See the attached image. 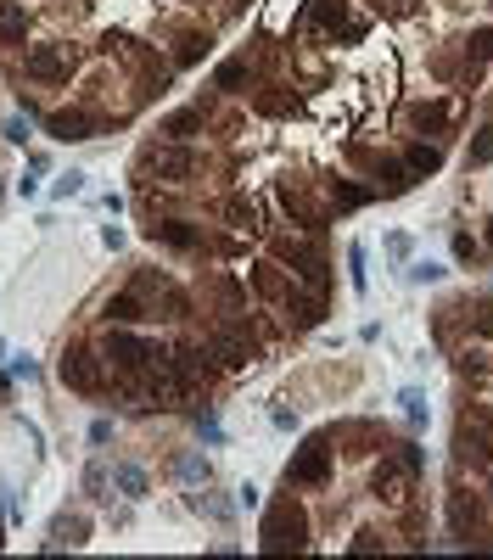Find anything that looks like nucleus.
Listing matches in <instances>:
<instances>
[{"mask_svg": "<svg viewBox=\"0 0 493 560\" xmlns=\"http://www.w3.org/2000/svg\"><path fill=\"white\" fill-rule=\"evenodd\" d=\"M493 465V404H471L460 409V420H454V471H471L482 476Z\"/></svg>", "mask_w": 493, "mask_h": 560, "instance_id": "obj_4", "label": "nucleus"}, {"mask_svg": "<svg viewBox=\"0 0 493 560\" xmlns=\"http://www.w3.org/2000/svg\"><path fill=\"white\" fill-rule=\"evenodd\" d=\"M404 409H409V420H415V426L426 420V398H421V392H404Z\"/></svg>", "mask_w": 493, "mask_h": 560, "instance_id": "obj_47", "label": "nucleus"}, {"mask_svg": "<svg viewBox=\"0 0 493 560\" xmlns=\"http://www.w3.org/2000/svg\"><path fill=\"white\" fill-rule=\"evenodd\" d=\"M253 112L258 118H292V112H303V96H297V79H264L253 90Z\"/></svg>", "mask_w": 493, "mask_h": 560, "instance_id": "obj_19", "label": "nucleus"}, {"mask_svg": "<svg viewBox=\"0 0 493 560\" xmlns=\"http://www.w3.org/2000/svg\"><path fill=\"white\" fill-rule=\"evenodd\" d=\"M90 443H113V420H96V426H90Z\"/></svg>", "mask_w": 493, "mask_h": 560, "instance_id": "obj_49", "label": "nucleus"}, {"mask_svg": "<svg viewBox=\"0 0 493 560\" xmlns=\"http://www.w3.org/2000/svg\"><path fill=\"white\" fill-rule=\"evenodd\" d=\"M101 129V118L90 107H57V112H45V135L51 140H90Z\"/></svg>", "mask_w": 493, "mask_h": 560, "instance_id": "obj_24", "label": "nucleus"}, {"mask_svg": "<svg viewBox=\"0 0 493 560\" xmlns=\"http://www.w3.org/2000/svg\"><path fill=\"white\" fill-rule=\"evenodd\" d=\"M51 191H57L62 202H68V196H79V191H85V174H62V180L51 185Z\"/></svg>", "mask_w": 493, "mask_h": 560, "instance_id": "obj_46", "label": "nucleus"}, {"mask_svg": "<svg viewBox=\"0 0 493 560\" xmlns=\"http://www.w3.org/2000/svg\"><path fill=\"white\" fill-rule=\"evenodd\" d=\"M213 56V23H202V28H180V40H174V68H197V62H208Z\"/></svg>", "mask_w": 493, "mask_h": 560, "instance_id": "obj_28", "label": "nucleus"}, {"mask_svg": "<svg viewBox=\"0 0 493 560\" xmlns=\"http://www.w3.org/2000/svg\"><path fill=\"white\" fill-rule=\"evenodd\" d=\"M197 432H202V443H225V432H219V420H213L208 409L197 415Z\"/></svg>", "mask_w": 493, "mask_h": 560, "instance_id": "obj_45", "label": "nucleus"}, {"mask_svg": "<svg viewBox=\"0 0 493 560\" xmlns=\"http://www.w3.org/2000/svg\"><path fill=\"white\" fill-rule=\"evenodd\" d=\"M213 90H219V96H253V90H258L253 56H247V51L225 56V62H219V73H213Z\"/></svg>", "mask_w": 493, "mask_h": 560, "instance_id": "obj_25", "label": "nucleus"}, {"mask_svg": "<svg viewBox=\"0 0 493 560\" xmlns=\"http://www.w3.org/2000/svg\"><path fill=\"white\" fill-rule=\"evenodd\" d=\"M202 342L213 348V359L225 364V370H253L258 359H264V342H258L247 325H236V320H202Z\"/></svg>", "mask_w": 493, "mask_h": 560, "instance_id": "obj_10", "label": "nucleus"}, {"mask_svg": "<svg viewBox=\"0 0 493 560\" xmlns=\"http://www.w3.org/2000/svg\"><path fill=\"white\" fill-rule=\"evenodd\" d=\"M85 499L90 504H107V499H113V465H101V460L85 465Z\"/></svg>", "mask_w": 493, "mask_h": 560, "instance_id": "obj_38", "label": "nucleus"}, {"mask_svg": "<svg viewBox=\"0 0 493 560\" xmlns=\"http://www.w3.org/2000/svg\"><path fill=\"white\" fill-rule=\"evenodd\" d=\"M146 320H157V314L135 286H124V292H113L101 303V325H146Z\"/></svg>", "mask_w": 493, "mask_h": 560, "instance_id": "obj_27", "label": "nucleus"}, {"mask_svg": "<svg viewBox=\"0 0 493 560\" xmlns=\"http://www.w3.org/2000/svg\"><path fill=\"white\" fill-rule=\"evenodd\" d=\"M393 454H398V460H404V465H409V471H415V476L426 471V454H421V443H393Z\"/></svg>", "mask_w": 493, "mask_h": 560, "instance_id": "obj_42", "label": "nucleus"}, {"mask_svg": "<svg viewBox=\"0 0 493 560\" xmlns=\"http://www.w3.org/2000/svg\"><path fill=\"white\" fill-rule=\"evenodd\" d=\"M465 168H493V124H482L465 146Z\"/></svg>", "mask_w": 493, "mask_h": 560, "instance_id": "obj_39", "label": "nucleus"}, {"mask_svg": "<svg viewBox=\"0 0 493 560\" xmlns=\"http://www.w3.org/2000/svg\"><path fill=\"white\" fill-rule=\"evenodd\" d=\"M0 196H6V185H0Z\"/></svg>", "mask_w": 493, "mask_h": 560, "instance_id": "obj_54", "label": "nucleus"}, {"mask_svg": "<svg viewBox=\"0 0 493 560\" xmlns=\"http://www.w3.org/2000/svg\"><path fill=\"white\" fill-rule=\"evenodd\" d=\"M57 381L68 392H79V398H107V359H101L96 342H68L57 359Z\"/></svg>", "mask_w": 493, "mask_h": 560, "instance_id": "obj_8", "label": "nucleus"}, {"mask_svg": "<svg viewBox=\"0 0 493 560\" xmlns=\"http://www.w3.org/2000/svg\"><path fill=\"white\" fill-rule=\"evenodd\" d=\"M247 286H253V297H258V303H269L275 314H281V303L297 292V280L286 275L275 258H253V264H247Z\"/></svg>", "mask_w": 493, "mask_h": 560, "instance_id": "obj_18", "label": "nucleus"}, {"mask_svg": "<svg viewBox=\"0 0 493 560\" xmlns=\"http://www.w3.org/2000/svg\"><path fill=\"white\" fill-rule=\"evenodd\" d=\"M471 331L493 342V303H477V308H471Z\"/></svg>", "mask_w": 493, "mask_h": 560, "instance_id": "obj_43", "label": "nucleus"}, {"mask_svg": "<svg viewBox=\"0 0 493 560\" xmlns=\"http://www.w3.org/2000/svg\"><path fill=\"white\" fill-rule=\"evenodd\" d=\"M169 476L180 482V488H208L213 465H208V454H197V448H180V454L169 460Z\"/></svg>", "mask_w": 493, "mask_h": 560, "instance_id": "obj_30", "label": "nucleus"}, {"mask_svg": "<svg viewBox=\"0 0 493 560\" xmlns=\"http://www.w3.org/2000/svg\"><path fill=\"white\" fill-rule=\"evenodd\" d=\"M348 264H353V292H365V247L359 241L348 247Z\"/></svg>", "mask_w": 493, "mask_h": 560, "instance_id": "obj_44", "label": "nucleus"}, {"mask_svg": "<svg viewBox=\"0 0 493 560\" xmlns=\"http://www.w3.org/2000/svg\"><path fill=\"white\" fill-rule=\"evenodd\" d=\"M342 157H348L359 174L370 180V191L376 196H404L409 185H415V174L404 168V157H393V152H376V146H365V140H342Z\"/></svg>", "mask_w": 493, "mask_h": 560, "instance_id": "obj_6", "label": "nucleus"}, {"mask_svg": "<svg viewBox=\"0 0 493 560\" xmlns=\"http://www.w3.org/2000/svg\"><path fill=\"white\" fill-rule=\"evenodd\" d=\"M264 247H269V258L303 286V292L331 297V258H325L320 236H309V230H297V224H292V230H264Z\"/></svg>", "mask_w": 493, "mask_h": 560, "instance_id": "obj_1", "label": "nucleus"}, {"mask_svg": "<svg viewBox=\"0 0 493 560\" xmlns=\"http://www.w3.org/2000/svg\"><path fill=\"white\" fill-rule=\"evenodd\" d=\"M79 62H85V51H73V45H62V40H40L23 51V79L29 84H68L73 73H79Z\"/></svg>", "mask_w": 493, "mask_h": 560, "instance_id": "obj_13", "label": "nucleus"}, {"mask_svg": "<svg viewBox=\"0 0 493 560\" xmlns=\"http://www.w3.org/2000/svg\"><path fill=\"white\" fill-rule=\"evenodd\" d=\"M202 168H208V157H202L197 146L157 140V146H146V152L135 157V185H174V191H185Z\"/></svg>", "mask_w": 493, "mask_h": 560, "instance_id": "obj_3", "label": "nucleus"}, {"mask_svg": "<svg viewBox=\"0 0 493 560\" xmlns=\"http://www.w3.org/2000/svg\"><path fill=\"white\" fill-rule=\"evenodd\" d=\"M404 168L415 174V180H432L437 168H443V146H437V140H409V146H404Z\"/></svg>", "mask_w": 493, "mask_h": 560, "instance_id": "obj_33", "label": "nucleus"}, {"mask_svg": "<svg viewBox=\"0 0 493 560\" xmlns=\"http://www.w3.org/2000/svg\"><path fill=\"white\" fill-rule=\"evenodd\" d=\"M454 376H460V387H471L482 398V392H493V348H471V342H465L460 353H454Z\"/></svg>", "mask_w": 493, "mask_h": 560, "instance_id": "obj_22", "label": "nucleus"}, {"mask_svg": "<svg viewBox=\"0 0 493 560\" xmlns=\"http://www.w3.org/2000/svg\"><path fill=\"white\" fill-rule=\"evenodd\" d=\"M449 247H454V258H460V264H482V258H488V247H482V241L471 236V230H454Z\"/></svg>", "mask_w": 493, "mask_h": 560, "instance_id": "obj_40", "label": "nucleus"}, {"mask_svg": "<svg viewBox=\"0 0 493 560\" xmlns=\"http://www.w3.org/2000/svg\"><path fill=\"white\" fill-rule=\"evenodd\" d=\"M141 236L152 241V247L180 252V258H202V252H208V236H213V230H202V224H197V219H185V213H169V219L141 224Z\"/></svg>", "mask_w": 493, "mask_h": 560, "instance_id": "obj_15", "label": "nucleus"}, {"mask_svg": "<svg viewBox=\"0 0 493 560\" xmlns=\"http://www.w3.org/2000/svg\"><path fill=\"white\" fill-rule=\"evenodd\" d=\"M471 112V96H409L404 101V124L415 135H432L437 146L460 129V118Z\"/></svg>", "mask_w": 493, "mask_h": 560, "instance_id": "obj_9", "label": "nucleus"}, {"mask_svg": "<svg viewBox=\"0 0 493 560\" xmlns=\"http://www.w3.org/2000/svg\"><path fill=\"white\" fill-rule=\"evenodd\" d=\"M169 364L180 370V381L191 392H213L219 381H225V364L213 359V348L202 342V331L197 336H180V342H174V353H169Z\"/></svg>", "mask_w": 493, "mask_h": 560, "instance_id": "obj_12", "label": "nucleus"}, {"mask_svg": "<svg viewBox=\"0 0 493 560\" xmlns=\"http://www.w3.org/2000/svg\"><path fill=\"white\" fill-rule=\"evenodd\" d=\"M113 493H124V499H146V493H152V476H146V465L118 460L113 465Z\"/></svg>", "mask_w": 493, "mask_h": 560, "instance_id": "obj_35", "label": "nucleus"}, {"mask_svg": "<svg viewBox=\"0 0 493 560\" xmlns=\"http://www.w3.org/2000/svg\"><path fill=\"white\" fill-rule=\"evenodd\" d=\"M90 532H96V521H90L85 510H62V516L51 521V544L45 549H79V544H90Z\"/></svg>", "mask_w": 493, "mask_h": 560, "instance_id": "obj_29", "label": "nucleus"}, {"mask_svg": "<svg viewBox=\"0 0 493 560\" xmlns=\"http://www.w3.org/2000/svg\"><path fill=\"white\" fill-rule=\"evenodd\" d=\"M370 488H376V499L387 504V510H398V504L415 499V471L398 460L393 448H381V460L370 465Z\"/></svg>", "mask_w": 493, "mask_h": 560, "instance_id": "obj_17", "label": "nucleus"}, {"mask_svg": "<svg viewBox=\"0 0 493 560\" xmlns=\"http://www.w3.org/2000/svg\"><path fill=\"white\" fill-rule=\"evenodd\" d=\"M320 196H325V208H331V213H359V208H370V202H376V191H370V185H353V180H342V174H325Z\"/></svg>", "mask_w": 493, "mask_h": 560, "instance_id": "obj_26", "label": "nucleus"}, {"mask_svg": "<svg viewBox=\"0 0 493 560\" xmlns=\"http://www.w3.org/2000/svg\"><path fill=\"white\" fill-rule=\"evenodd\" d=\"M219 219H225V230H236V236H247V241H264V208H258L247 191H230L225 202H219Z\"/></svg>", "mask_w": 493, "mask_h": 560, "instance_id": "obj_20", "label": "nucleus"}, {"mask_svg": "<svg viewBox=\"0 0 493 560\" xmlns=\"http://www.w3.org/2000/svg\"><path fill=\"white\" fill-rule=\"evenodd\" d=\"M157 135H163V140H180V146H191L197 135H208V118H202L197 107H180V112H169V118L157 124Z\"/></svg>", "mask_w": 493, "mask_h": 560, "instance_id": "obj_32", "label": "nucleus"}, {"mask_svg": "<svg viewBox=\"0 0 493 560\" xmlns=\"http://www.w3.org/2000/svg\"><path fill=\"white\" fill-rule=\"evenodd\" d=\"M303 6H309V0H269L264 6V34H286L292 17H303Z\"/></svg>", "mask_w": 493, "mask_h": 560, "instance_id": "obj_36", "label": "nucleus"}, {"mask_svg": "<svg viewBox=\"0 0 493 560\" xmlns=\"http://www.w3.org/2000/svg\"><path fill=\"white\" fill-rule=\"evenodd\" d=\"M29 28H34V12L23 0H0V45H6V51L29 40Z\"/></svg>", "mask_w": 493, "mask_h": 560, "instance_id": "obj_31", "label": "nucleus"}, {"mask_svg": "<svg viewBox=\"0 0 493 560\" xmlns=\"http://www.w3.org/2000/svg\"><path fill=\"white\" fill-rule=\"evenodd\" d=\"M460 56L471 62V68H488V62H493V23L488 28H471L465 45H460Z\"/></svg>", "mask_w": 493, "mask_h": 560, "instance_id": "obj_37", "label": "nucleus"}, {"mask_svg": "<svg viewBox=\"0 0 493 560\" xmlns=\"http://www.w3.org/2000/svg\"><path fill=\"white\" fill-rule=\"evenodd\" d=\"M409 280H443V269H437V264H415V269H409Z\"/></svg>", "mask_w": 493, "mask_h": 560, "instance_id": "obj_50", "label": "nucleus"}, {"mask_svg": "<svg viewBox=\"0 0 493 560\" xmlns=\"http://www.w3.org/2000/svg\"><path fill=\"white\" fill-rule=\"evenodd\" d=\"M381 252H387V258H393V264H404L409 252H415V241H409L404 230H398V236H387V241H381Z\"/></svg>", "mask_w": 493, "mask_h": 560, "instance_id": "obj_41", "label": "nucleus"}, {"mask_svg": "<svg viewBox=\"0 0 493 560\" xmlns=\"http://www.w3.org/2000/svg\"><path fill=\"white\" fill-rule=\"evenodd\" d=\"M325 314H331V297H314V292H303V286H297V292L281 303V325H286L292 336H303V331H314V325H325Z\"/></svg>", "mask_w": 493, "mask_h": 560, "instance_id": "obj_21", "label": "nucleus"}, {"mask_svg": "<svg viewBox=\"0 0 493 560\" xmlns=\"http://www.w3.org/2000/svg\"><path fill=\"white\" fill-rule=\"evenodd\" d=\"M314 538V521L303 510V499H292V488L264 510V527H258V544L264 549H309Z\"/></svg>", "mask_w": 493, "mask_h": 560, "instance_id": "obj_7", "label": "nucleus"}, {"mask_svg": "<svg viewBox=\"0 0 493 560\" xmlns=\"http://www.w3.org/2000/svg\"><path fill=\"white\" fill-rule=\"evenodd\" d=\"M141 392H146V404H157V409H174V404H185V398H191V387L180 381V370H174V364H157V370H146Z\"/></svg>", "mask_w": 493, "mask_h": 560, "instance_id": "obj_23", "label": "nucleus"}, {"mask_svg": "<svg viewBox=\"0 0 493 560\" xmlns=\"http://www.w3.org/2000/svg\"><path fill=\"white\" fill-rule=\"evenodd\" d=\"M6 140H12V146H23V140H29V118H12V124H6Z\"/></svg>", "mask_w": 493, "mask_h": 560, "instance_id": "obj_48", "label": "nucleus"}, {"mask_svg": "<svg viewBox=\"0 0 493 560\" xmlns=\"http://www.w3.org/2000/svg\"><path fill=\"white\" fill-rule=\"evenodd\" d=\"M449 532L460 544H471V538L488 532V493H471L460 482V471H454V493H449Z\"/></svg>", "mask_w": 493, "mask_h": 560, "instance_id": "obj_16", "label": "nucleus"}, {"mask_svg": "<svg viewBox=\"0 0 493 560\" xmlns=\"http://www.w3.org/2000/svg\"><path fill=\"white\" fill-rule=\"evenodd\" d=\"M191 510H197V516H208L213 527H230V521H236V504H230L225 493H213V482L191 493Z\"/></svg>", "mask_w": 493, "mask_h": 560, "instance_id": "obj_34", "label": "nucleus"}, {"mask_svg": "<svg viewBox=\"0 0 493 560\" xmlns=\"http://www.w3.org/2000/svg\"><path fill=\"white\" fill-rule=\"evenodd\" d=\"M387 12H393V17H404V12H415V0H387Z\"/></svg>", "mask_w": 493, "mask_h": 560, "instance_id": "obj_51", "label": "nucleus"}, {"mask_svg": "<svg viewBox=\"0 0 493 560\" xmlns=\"http://www.w3.org/2000/svg\"><path fill=\"white\" fill-rule=\"evenodd\" d=\"M96 348H101V359H107V370H118V376H146L157 364H169L174 342L141 331V325H101Z\"/></svg>", "mask_w": 493, "mask_h": 560, "instance_id": "obj_2", "label": "nucleus"}, {"mask_svg": "<svg viewBox=\"0 0 493 560\" xmlns=\"http://www.w3.org/2000/svg\"><path fill=\"white\" fill-rule=\"evenodd\" d=\"M129 286L152 303V314L157 320H169V325H185V320H197V292L191 286H180V280L169 275V269H152V264H141L135 275H129Z\"/></svg>", "mask_w": 493, "mask_h": 560, "instance_id": "obj_5", "label": "nucleus"}, {"mask_svg": "<svg viewBox=\"0 0 493 560\" xmlns=\"http://www.w3.org/2000/svg\"><path fill=\"white\" fill-rule=\"evenodd\" d=\"M275 196H281V208L292 213L297 230H309V236H325V224H331V208H325V196L314 191L309 180H275Z\"/></svg>", "mask_w": 493, "mask_h": 560, "instance_id": "obj_14", "label": "nucleus"}, {"mask_svg": "<svg viewBox=\"0 0 493 560\" xmlns=\"http://www.w3.org/2000/svg\"><path fill=\"white\" fill-rule=\"evenodd\" d=\"M331 443H337V432H314L297 448L286 460V488H331V476H337V448Z\"/></svg>", "mask_w": 493, "mask_h": 560, "instance_id": "obj_11", "label": "nucleus"}, {"mask_svg": "<svg viewBox=\"0 0 493 560\" xmlns=\"http://www.w3.org/2000/svg\"><path fill=\"white\" fill-rule=\"evenodd\" d=\"M0 544H6V521H0Z\"/></svg>", "mask_w": 493, "mask_h": 560, "instance_id": "obj_53", "label": "nucleus"}, {"mask_svg": "<svg viewBox=\"0 0 493 560\" xmlns=\"http://www.w3.org/2000/svg\"><path fill=\"white\" fill-rule=\"evenodd\" d=\"M482 247H488V252H493V219H488V224H482Z\"/></svg>", "mask_w": 493, "mask_h": 560, "instance_id": "obj_52", "label": "nucleus"}]
</instances>
